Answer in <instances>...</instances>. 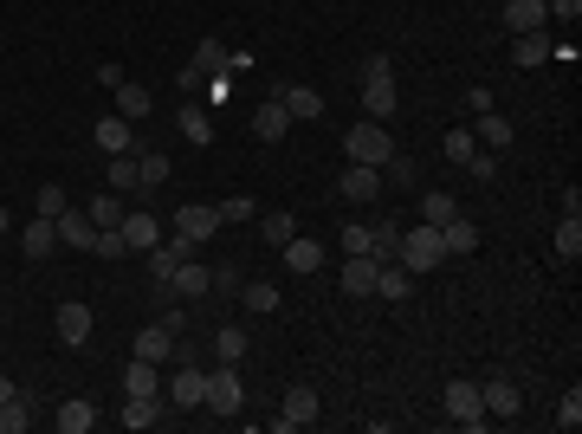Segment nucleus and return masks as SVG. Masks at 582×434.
I'll return each instance as SVG.
<instances>
[{
    "mask_svg": "<svg viewBox=\"0 0 582 434\" xmlns=\"http://www.w3.org/2000/svg\"><path fill=\"white\" fill-rule=\"evenodd\" d=\"M117 422H123V428H156V422H162V396H123Z\"/></svg>",
    "mask_w": 582,
    "mask_h": 434,
    "instance_id": "412c9836",
    "label": "nucleus"
},
{
    "mask_svg": "<svg viewBox=\"0 0 582 434\" xmlns=\"http://www.w3.org/2000/svg\"><path fill=\"white\" fill-rule=\"evenodd\" d=\"M479 402H485V415H518V383L492 376V383H479Z\"/></svg>",
    "mask_w": 582,
    "mask_h": 434,
    "instance_id": "aec40b11",
    "label": "nucleus"
},
{
    "mask_svg": "<svg viewBox=\"0 0 582 434\" xmlns=\"http://www.w3.org/2000/svg\"><path fill=\"white\" fill-rule=\"evenodd\" d=\"M220 221H233V227L259 221V201H253V195H227V201H220Z\"/></svg>",
    "mask_w": 582,
    "mask_h": 434,
    "instance_id": "a19ab883",
    "label": "nucleus"
},
{
    "mask_svg": "<svg viewBox=\"0 0 582 434\" xmlns=\"http://www.w3.org/2000/svg\"><path fill=\"white\" fill-rule=\"evenodd\" d=\"M240 402H246V389H240V363H220V370H207V396H201V409H207V415H240Z\"/></svg>",
    "mask_w": 582,
    "mask_h": 434,
    "instance_id": "7ed1b4c3",
    "label": "nucleus"
},
{
    "mask_svg": "<svg viewBox=\"0 0 582 434\" xmlns=\"http://www.w3.org/2000/svg\"><path fill=\"white\" fill-rule=\"evenodd\" d=\"M97 260H123V253H130V240H123V227H97Z\"/></svg>",
    "mask_w": 582,
    "mask_h": 434,
    "instance_id": "37998d69",
    "label": "nucleus"
},
{
    "mask_svg": "<svg viewBox=\"0 0 582 434\" xmlns=\"http://www.w3.org/2000/svg\"><path fill=\"white\" fill-rule=\"evenodd\" d=\"M343 156H350V162H369V169H382V162L395 156V137H388L376 117H356L350 137H343Z\"/></svg>",
    "mask_w": 582,
    "mask_h": 434,
    "instance_id": "f257e3e1",
    "label": "nucleus"
},
{
    "mask_svg": "<svg viewBox=\"0 0 582 434\" xmlns=\"http://www.w3.org/2000/svg\"><path fill=\"white\" fill-rule=\"evenodd\" d=\"M33 208L46 214V221H59V214L72 208V201H65V188H59V182H46V188H39V195H33Z\"/></svg>",
    "mask_w": 582,
    "mask_h": 434,
    "instance_id": "a18cd8bd",
    "label": "nucleus"
},
{
    "mask_svg": "<svg viewBox=\"0 0 582 434\" xmlns=\"http://www.w3.org/2000/svg\"><path fill=\"white\" fill-rule=\"evenodd\" d=\"M408 266H401V260H382L376 266V292H369V298H388V305H401V298H408Z\"/></svg>",
    "mask_w": 582,
    "mask_h": 434,
    "instance_id": "6ab92c4d",
    "label": "nucleus"
},
{
    "mask_svg": "<svg viewBox=\"0 0 582 434\" xmlns=\"http://www.w3.org/2000/svg\"><path fill=\"white\" fill-rule=\"evenodd\" d=\"M188 72H194V78L227 72V46H220V39H201V46H194V59H188Z\"/></svg>",
    "mask_w": 582,
    "mask_h": 434,
    "instance_id": "473e14b6",
    "label": "nucleus"
},
{
    "mask_svg": "<svg viewBox=\"0 0 582 434\" xmlns=\"http://www.w3.org/2000/svg\"><path fill=\"white\" fill-rule=\"evenodd\" d=\"M473 149H479V137H473V130H447V162H466V156H473Z\"/></svg>",
    "mask_w": 582,
    "mask_h": 434,
    "instance_id": "09e8293b",
    "label": "nucleus"
},
{
    "mask_svg": "<svg viewBox=\"0 0 582 434\" xmlns=\"http://www.w3.org/2000/svg\"><path fill=\"white\" fill-rule=\"evenodd\" d=\"M259 234H266V240H272V247H285V240H291V234H298V214H285V208H272V214H266V221H259Z\"/></svg>",
    "mask_w": 582,
    "mask_h": 434,
    "instance_id": "58836bf2",
    "label": "nucleus"
},
{
    "mask_svg": "<svg viewBox=\"0 0 582 434\" xmlns=\"http://www.w3.org/2000/svg\"><path fill=\"white\" fill-rule=\"evenodd\" d=\"M7 396H20V389H13V383H7V376H0V402H7Z\"/></svg>",
    "mask_w": 582,
    "mask_h": 434,
    "instance_id": "6e6d98bb",
    "label": "nucleus"
},
{
    "mask_svg": "<svg viewBox=\"0 0 582 434\" xmlns=\"http://www.w3.org/2000/svg\"><path fill=\"white\" fill-rule=\"evenodd\" d=\"M466 111H473V117H479V111H492V91L473 85V91H466Z\"/></svg>",
    "mask_w": 582,
    "mask_h": 434,
    "instance_id": "864d4df0",
    "label": "nucleus"
},
{
    "mask_svg": "<svg viewBox=\"0 0 582 434\" xmlns=\"http://www.w3.org/2000/svg\"><path fill=\"white\" fill-rule=\"evenodd\" d=\"M59 344L65 350H85L91 344V305H78V298H72V305H59Z\"/></svg>",
    "mask_w": 582,
    "mask_h": 434,
    "instance_id": "ddd939ff",
    "label": "nucleus"
},
{
    "mask_svg": "<svg viewBox=\"0 0 582 434\" xmlns=\"http://www.w3.org/2000/svg\"><path fill=\"white\" fill-rule=\"evenodd\" d=\"M52 247H59V221H46V214H39V221L20 234V253H26V260H46Z\"/></svg>",
    "mask_w": 582,
    "mask_h": 434,
    "instance_id": "4be33fe9",
    "label": "nucleus"
},
{
    "mask_svg": "<svg viewBox=\"0 0 582 434\" xmlns=\"http://www.w3.org/2000/svg\"><path fill=\"white\" fill-rule=\"evenodd\" d=\"M550 422H557L563 434H576V428H582V389H570V396L557 402V415H550Z\"/></svg>",
    "mask_w": 582,
    "mask_h": 434,
    "instance_id": "c03bdc74",
    "label": "nucleus"
},
{
    "mask_svg": "<svg viewBox=\"0 0 582 434\" xmlns=\"http://www.w3.org/2000/svg\"><path fill=\"white\" fill-rule=\"evenodd\" d=\"M220 208H207V201H188V208H175V234H188L194 247H201V240H214L220 234Z\"/></svg>",
    "mask_w": 582,
    "mask_h": 434,
    "instance_id": "0eeeda50",
    "label": "nucleus"
},
{
    "mask_svg": "<svg viewBox=\"0 0 582 434\" xmlns=\"http://www.w3.org/2000/svg\"><path fill=\"white\" fill-rule=\"evenodd\" d=\"M59 240H65V247H78V253H91L97 247V221H91L85 208H65L59 214Z\"/></svg>",
    "mask_w": 582,
    "mask_h": 434,
    "instance_id": "2eb2a0df",
    "label": "nucleus"
},
{
    "mask_svg": "<svg viewBox=\"0 0 582 434\" xmlns=\"http://www.w3.org/2000/svg\"><path fill=\"white\" fill-rule=\"evenodd\" d=\"M505 26H511V33H531V26H544V0H505Z\"/></svg>",
    "mask_w": 582,
    "mask_h": 434,
    "instance_id": "2f4dec72",
    "label": "nucleus"
},
{
    "mask_svg": "<svg viewBox=\"0 0 582 434\" xmlns=\"http://www.w3.org/2000/svg\"><path fill=\"white\" fill-rule=\"evenodd\" d=\"M511 39H518V65H544V59H550L544 26H531V33H511Z\"/></svg>",
    "mask_w": 582,
    "mask_h": 434,
    "instance_id": "c9c22d12",
    "label": "nucleus"
},
{
    "mask_svg": "<svg viewBox=\"0 0 582 434\" xmlns=\"http://www.w3.org/2000/svg\"><path fill=\"white\" fill-rule=\"evenodd\" d=\"M382 169H369V162H350V169H343V182H337V195L343 201H356V208H369V201H382Z\"/></svg>",
    "mask_w": 582,
    "mask_h": 434,
    "instance_id": "423d86ee",
    "label": "nucleus"
},
{
    "mask_svg": "<svg viewBox=\"0 0 582 434\" xmlns=\"http://www.w3.org/2000/svg\"><path fill=\"white\" fill-rule=\"evenodd\" d=\"M395 260H401V266H408V273H414V279H421V273H434V266H440V260H447V253H440V227H427V221H421V227H414V234H401V247H395Z\"/></svg>",
    "mask_w": 582,
    "mask_h": 434,
    "instance_id": "f03ea898",
    "label": "nucleus"
},
{
    "mask_svg": "<svg viewBox=\"0 0 582 434\" xmlns=\"http://www.w3.org/2000/svg\"><path fill=\"white\" fill-rule=\"evenodd\" d=\"M279 253H285V273H298V279H311L317 266H324V247H317V240H304V234H291Z\"/></svg>",
    "mask_w": 582,
    "mask_h": 434,
    "instance_id": "4468645a",
    "label": "nucleus"
},
{
    "mask_svg": "<svg viewBox=\"0 0 582 434\" xmlns=\"http://www.w3.org/2000/svg\"><path fill=\"white\" fill-rule=\"evenodd\" d=\"M395 247H401V227L395 221H376V247H369V253H376V260H395Z\"/></svg>",
    "mask_w": 582,
    "mask_h": 434,
    "instance_id": "de8ad7c7",
    "label": "nucleus"
},
{
    "mask_svg": "<svg viewBox=\"0 0 582 434\" xmlns=\"http://www.w3.org/2000/svg\"><path fill=\"white\" fill-rule=\"evenodd\" d=\"M123 208H130V201H123V195H110V188H97V201H91L85 214H91L97 227H117V221H123Z\"/></svg>",
    "mask_w": 582,
    "mask_h": 434,
    "instance_id": "f704fd0d",
    "label": "nucleus"
},
{
    "mask_svg": "<svg viewBox=\"0 0 582 434\" xmlns=\"http://www.w3.org/2000/svg\"><path fill=\"white\" fill-rule=\"evenodd\" d=\"M104 182H110V195H136L143 188L136 182V149L130 156H104Z\"/></svg>",
    "mask_w": 582,
    "mask_h": 434,
    "instance_id": "b1692460",
    "label": "nucleus"
},
{
    "mask_svg": "<svg viewBox=\"0 0 582 434\" xmlns=\"http://www.w3.org/2000/svg\"><path fill=\"white\" fill-rule=\"evenodd\" d=\"M136 357H143V363H169L175 357V331H169V324H149V331H136Z\"/></svg>",
    "mask_w": 582,
    "mask_h": 434,
    "instance_id": "dca6fc26",
    "label": "nucleus"
},
{
    "mask_svg": "<svg viewBox=\"0 0 582 434\" xmlns=\"http://www.w3.org/2000/svg\"><path fill=\"white\" fill-rule=\"evenodd\" d=\"M97 428V402H85V396H72L59 409V434H91Z\"/></svg>",
    "mask_w": 582,
    "mask_h": 434,
    "instance_id": "c85d7f7f",
    "label": "nucleus"
},
{
    "mask_svg": "<svg viewBox=\"0 0 582 434\" xmlns=\"http://www.w3.org/2000/svg\"><path fill=\"white\" fill-rule=\"evenodd\" d=\"M240 311H253V318L279 311V286H272V279H246V286H240Z\"/></svg>",
    "mask_w": 582,
    "mask_h": 434,
    "instance_id": "bb28decb",
    "label": "nucleus"
},
{
    "mask_svg": "<svg viewBox=\"0 0 582 434\" xmlns=\"http://www.w3.org/2000/svg\"><path fill=\"white\" fill-rule=\"evenodd\" d=\"M214 292H240V273H233V266H214Z\"/></svg>",
    "mask_w": 582,
    "mask_h": 434,
    "instance_id": "5fc2aeb1",
    "label": "nucleus"
},
{
    "mask_svg": "<svg viewBox=\"0 0 582 434\" xmlns=\"http://www.w3.org/2000/svg\"><path fill=\"white\" fill-rule=\"evenodd\" d=\"M479 247V227L466 221V214H453L447 227H440V253H447V260H460V253H473Z\"/></svg>",
    "mask_w": 582,
    "mask_h": 434,
    "instance_id": "a211bd4d",
    "label": "nucleus"
},
{
    "mask_svg": "<svg viewBox=\"0 0 582 434\" xmlns=\"http://www.w3.org/2000/svg\"><path fill=\"white\" fill-rule=\"evenodd\" d=\"M363 78H395V59H388V52H369V59H363Z\"/></svg>",
    "mask_w": 582,
    "mask_h": 434,
    "instance_id": "3c124183",
    "label": "nucleus"
},
{
    "mask_svg": "<svg viewBox=\"0 0 582 434\" xmlns=\"http://www.w3.org/2000/svg\"><path fill=\"white\" fill-rule=\"evenodd\" d=\"M453 214H460V201H453L447 188H427V195H421V221H427V227H447Z\"/></svg>",
    "mask_w": 582,
    "mask_h": 434,
    "instance_id": "7c9ffc66",
    "label": "nucleus"
},
{
    "mask_svg": "<svg viewBox=\"0 0 582 434\" xmlns=\"http://www.w3.org/2000/svg\"><path fill=\"white\" fill-rule=\"evenodd\" d=\"M272 98H279L291 117H324V98H317L311 85H279V91H272Z\"/></svg>",
    "mask_w": 582,
    "mask_h": 434,
    "instance_id": "393cba45",
    "label": "nucleus"
},
{
    "mask_svg": "<svg viewBox=\"0 0 582 434\" xmlns=\"http://www.w3.org/2000/svg\"><path fill=\"white\" fill-rule=\"evenodd\" d=\"M26 422H33L26 396H7V402H0V434H26Z\"/></svg>",
    "mask_w": 582,
    "mask_h": 434,
    "instance_id": "ea45409f",
    "label": "nucleus"
},
{
    "mask_svg": "<svg viewBox=\"0 0 582 434\" xmlns=\"http://www.w3.org/2000/svg\"><path fill=\"white\" fill-rule=\"evenodd\" d=\"M175 130H182L188 143H201V149L214 143V117H207L201 104H182V111H175Z\"/></svg>",
    "mask_w": 582,
    "mask_h": 434,
    "instance_id": "a878e982",
    "label": "nucleus"
},
{
    "mask_svg": "<svg viewBox=\"0 0 582 434\" xmlns=\"http://www.w3.org/2000/svg\"><path fill=\"white\" fill-rule=\"evenodd\" d=\"M343 253H369V247H376V227H369V221H343Z\"/></svg>",
    "mask_w": 582,
    "mask_h": 434,
    "instance_id": "79ce46f5",
    "label": "nucleus"
},
{
    "mask_svg": "<svg viewBox=\"0 0 582 434\" xmlns=\"http://www.w3.org/2000/svg\"><path fill=\"white\" fill-rule=\"evenodd\" d=\"M201 396H207V370H201V363H182L175 383H169V402H175V409H201Z\"/></svg>",
    "mask_w": 582,
    "mask_h": 434,
    "instance_id": "f8f14e48",
    "label": "nucleus"
},
{
    "mask_svg": "<svg viewBox=\"0 0 582 434\" xmlns=\"http://www.w3.org/2000/svg\"><path fill=\"white\" fill-rule=\"evenodd\" d=\"M123 396H156V363L136 357L130 370H123Z\"/></svg>",
    "mask_w": 582,
    "mask_h": 434,
    "instance_id": "e433bc0d",
    "label": "nucleus"
},
{
    "mask_svg": "<svg viewBox=\"0 0 582 434\" xmlns=\"http://www.w3.org/2000/svg\"><path fill=\"white\" fill-rule=\"evenodd\" d=\"M317 415H324L317 389H311V383H291V389H285V409H279V422H272V428H279V434H291V428H311Z\"/></svg>",
    "mask_w": 582,
    "mask_h": 434,
    "instance_id": "39448f33",
    "label": "nucleus"
},
{
    "mask_svg": "<svg viewBox=\"0 0 582 434\" xmlns=\"http://www.w3.org/2000/svg\"><path fill=\"white\" fill-rule=\"evenodd\" d=\"M440 402H447V422L453 428H485V422H492V415H485V402H479V383H466V376H453Z\"/></svg>",
    "mask_w": 582,
    "mask_h": 434,
    "instance_id": "20e7f679",
    "label": "nucleus"
},
{
    "mask_svg": "<svg viewBox=\"0 0 582 434\" xmlns=\"http://www.w3.org/2000/svg\"><path fill=\"white\" fill-rule=\"evenodd\" d=\"M557 253L563 260H582V214H563L557 221Z\"/></svg>",
    "mask_w": 582,
    "mask_h": 434,
    "instance_id": "4c0bfd02",
    "label": "nucleus"
},
{
    "mask_svg": "<svg viewBox=\"0 0 582 434\" xmlns=\"http://www.w3.org/2000/svg\"><path fill=\"white\" fill-rule=\"evenodd\" d=\"M91 143L104 149V156H130V149H136V124H130V117H117V111H110V117H97Z\"/></svg>",
    "mask_w": 582,
    "mask_h": 434,
    "instance_id": "6e6552de",
    "label": "nucleus"
},
{
    "mask_svg": "<svg viewBox=\"0 0 582 434\" xmlns=\"http://www.w3.org/2000/svg\"><path fill=\"white\" fill-rule=\"evenodd\" d=\"M123 240H130V253H149V247H162V227H156V214L149 208H123Z\"/></svg>",
    "mask_w": 582,
    "mask_h": 434,
    "instance_id": "1a4fd4ad",
    "label": "nucleus"
},
{
    "mask_svg": "<svg viewBox=\"0 0 582 434\" xmlns=\"http://www.w3.org/2000/svg\"><path fill=\"white\" fill-rule=\"evenodd\" d=\"M576 13H582V0H544V20H563V26H576Z\"/></svg>",
    "mask_w": 582,
    "mask_h": 434,
    "instance_id": "8fccbe9b",
    "label": "nucleus"
},
{
    "mask_svg": "<svg viewBox=\"0 0 582 434\" xmlns=\"http://www.w3.org/2000/svg\"><path fill=\"white\" fill-rule=\"evenodd\" d=\"M149 111H156V98H149L143 85H130V78H123V85H117V117H130V124H143Z\"/></svg>",
    "mask_w": 582,
    "mask_h": 434,
    "instance_id": "cd10ccee",
    "label": "nucleus"
},
{
    "mask_svg": "<svg viewBox=\"0 0 582 434\" xmlns=\"http://www.w3.org/2000/svg\"><path fill=\"white\" fill-rule=\"evenodd\" d=\"M376 253H350V260H343V279H337V286L343 292H350V298H369V292H376Z\"/></svg>",
    "mask_w": 582,
    "mask_h": 434,
    "instance_id": "9b49d317",
    "label": "nucleus"
},
{
    "mask_svg": "<svg viewBox=\"0 0 582 434\" xmlns=\"http://www.w3.org/2000/svg\"><path fill=\"white\" fill-rule=\"evenodd\" d=\"M136 182H143V188H162V182H169V156L136 143Z\"/></svg>",
    "mask_w": 582,
    "mask_h": 434,
    "instance_id": "c756f323",
    "label": "nucleus"
},
{
    "mask_svg": "<svg viewBox=\"0 0 582 434\" xmlns=\"http://www.w3.org/2000/svg\"><path fill=\"white\" fill-rule=\"evenodd\" d=\"M285 130H291V111H285L279 98H266V104L253 111V137H259V143H279Z\"/></svg>",
    "mask_w": 582,
    "mask_h": 434,
    "instance_id": "f3484780",
    "label": "nucleus"
},
{
    "mask_svg": "<svg viewBox=\"0 0 582 434\" xmlns=\"http://www.w3.org/2000/svg\"><path fill=\"white\" fill-rule=\"evenodd\" d=\"M395 111H401V91H395V78H363V117L388 124Z\"/></svg>",
    "mask_w": 582,
    "mask_h": 434,
    "instance_id": "9d476101",
    "label": "nucleus"
},
{
    "mask_svg": "<svg viewBox=\"0 0 582 434\" xmlns=\"http://www.w3.org/2000/svg\"><path fill=\"white\" fill-rule=\"evenodd\" d=\"M0 240H7V208H0Z\"/></svg>",
    "mask_w": 582,
    "mask_h": 434,
    "instance_id": "4d7b16f0",
    "label": "nucleus"
},
{
    "mask_svg": "<svg viewBox=\"0 0 582 434\" xmlns=\"http://www.w3.org/2000/svg\"><path fill=\"white\" fill-rule=\"evenodd\" d=\"M97 85L117 91V85H123V65H110V59H104V65H97Z\"/></svg>",
    "mask_w": 582,
    "mask_h": 434,
    "instance_id": "603ef678",
    "label": "nucleus"
},
{
    "mask_svg": "<svg viewBox=\"0 0 582 434\" xmlns=\"http://www.w3.org/2000/svg\"><path fill=\"white\" fill-rule=\"evenodd\" d=\"M460 169L473 175V182H492V175H498V156H492V149H473V156H466Z\"/></svg>",
    "mask_w": 582,
    "mask_h": 434,
    "instance_id": "49530a36",
    "label": "nucleus"
},
{
    "mask_svg": "<svg viewBox=\"0 0 582 434\" xmlns=\"http://www.w3.org/2000/svg\"><path fill=\"white\" fill-rule=\"evenodd\" d=\"M479 149H511V137H518V130H511V117H498V104L492 111H479Z\"/></svg>",
    "mask_w": 582,
    "mask_h": 434,
    "instance_id": "5701e85b",
    "label": "nucleus"
},
{
    "mask_svg": "<svg viewBox=\"0 0 582 434\" xmlns=\"http://www.w3.org/2000/svg\"><path fill=\"white\" fill-rule=\"evenodd\" d=\"M214 357L220 363H240L246 357V324H220V331H214Z\"/></svg>",
    "mask_w": 582,
    "mask_h": 434,
    "instance_id": "72a5a7b5",
    "label": "nucleus"
}]
</instances>
